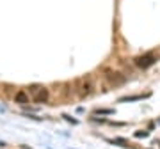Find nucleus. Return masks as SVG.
Wrapping results in <instances>:
<instances>
[{
	"mask_svg": "<svg viewBox=\"0 0 160 149\" xmlns=\"http://www.w3.org/2000/svg\"><path fill=\"white\" fill-rule=\"evenodd\" d=\"M155 62H157V55H155V53H144V55H139V57L135 59V66L141 68V69L151 68Z\"/></svg>",
	"mask_w": 160,
	"mask_h": 149,
	"instance_id": "nucleus-2",
	"label": "nucleus"
},
{
	"mask_svg": "<svg viewBox=\"0 0 160 149\" xmlns=\"http://www.w3.org/2000/svg\"><path fill=\"white\" fill-rule=\"evenodd\" d=\"M107 78H109V82L114 84V85H119V84L125 82V76L121 73H116V71H109V73H107Z\"/></svg>",
	"mask_w": 160,
	"mask_h": 149,
	"instance_id": "nucleus-3",
	"label": "nucleus"
},
{
	"mask_svg": "<svg viewBox=\"0 0 160 149\" xmlns=\"http://www.w3.org/2000/svg\"><path fill=\"white\" fill-rule=\"evenodd\" d=\"M144 98H149V92L148 94H135V96H126V98H121L119 101L121 103H130V101H141Z\"/></svg>",
	"mask_w": 160,
	"mask_h": 149,
	"instance_id": "nucleus-5",
	"label": "nucleus"
},
{
	"mask_svg": "<svg viewBox=\"0 0 160 149\" xmlns=\"http://www.w3.org/2000/svg\"><path fill=\"white\" fill-rule=\"evenodd\" d=\"M135 137H137V138H141V137H148V132H137V133H135Z\"/></svg>",
	"mask_w": 160,
	"mask_h": 149,
	"instance_id": "nucleus-9",
	"label": "nucleus"
},
{
	"mask_svg": "<svg viewBox=\"0 0 160 149\" xmlns=\"http://www.w3.org/2000/svg\"><path fill=\"white\" fill-rule=\"evenodd\" d=\"M29 92L32 99H34V103H46L48 101V89L46 87H41V85H30L29 87Z\"/></svg>",
	"mask_w": 160,
	"mask_h": 149,
	"instance_id": "nucleus-1",
	"label": "nucleus"
},
{
	"mask_svg": "<svg viewBox=\"0 0 160 149\" xmlns=\"http://www.w3.org/2000/svg\"><path fill=\"white\" fill-rule=\"evenodd\" d=\"M114 110H109V108H103V110H96V114H105V115H109V114H112Z\"/></svg>",
	"mask_w": 160,
	"mask_h": 149,
	"instance_id": "nucleus-8",
	"label": "nucleus"
},
{
	"mask_svg": "<svg viewBox=\"0 0 160 149\" xmlns=\"http://www.w3.org/2000/svg\"><path fill=\"white\" fill-rule=\"evenodd\" d=\"M14 101L20 105H27L29 103V92H25V91H18L16 94H14Z\"/></svg>",
	"mask_w": 160,
	"mask_h": 149,
	"instance_id": "nucleus-4",
	"label": "nucleus"
},
{
	"mask_svg": "<svg viewBox=\"0 0 160 149\" xmlns=\"http://www.w3.org/2000/svg\"><path fill=\"white\" fill-rule=\"evenodd\" d=\"M112 144H121L123 147H128V142H126L125 138H114V140H110Z\"/></svg>",
	"mask_w": 160,
	"mask_h": 149,
	"instance_id": "nucleus-7",
	"label": "nucleus"
},
{
	"mask_svg": "<svg viewBox=\"0 0 160 149\" xmlns=\"http://www.w3.org/2000/svg\"><path fill=\"white\" fill-rule=\"evenodd\" d=\"M84 91H82V94H91V91H92V84L91 82H87V84H84V87H82Z\"/></svg>",
	"mask_w": 160,
	"mask_h": 149,
	"instance_id": "nucleus-6",
	"label": "nucleus"
}]
</instances>
